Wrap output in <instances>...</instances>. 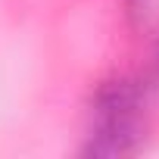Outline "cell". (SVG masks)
<instances>
[{"label": "cell", "instance_id": "6da1fadb", "mask_svg": "<svg viewBox=\"0 0 159 159\" xmlns=\"http://www.w3.org/2000/svg\"><path fill=\"white\" fill-rule=\"evenodd\" d=\"M147 91L134 78H116L97 91L94 100V131L84 153L91 156H125L137 150L143 137Z\"/></svg>", "mask_w": 159, "mask_h": 159}, {"label": "cell", "instance_id": "7a4b0ae2", "mask_svg": "<svg viewBox=\"0 0 159 159\" xmlns=\"http://www.w3.org/2000/svg\"><path fill=\"white\" fill-rule=\"evenodd\" d=\"M156 66H159V44H156Z\"/></svg>", "mask_w": 159, "mask_h": 159}]
</instances>
